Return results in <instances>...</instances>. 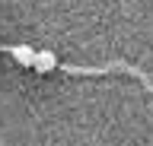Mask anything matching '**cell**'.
I'll list each match as a JSON object with an SVG mask.
<instances>
[{
  "mask_svg": "<svg viewBox=\"0 0 153 146\" xmlns=\"http://www.w3.org/2000/svg\"><path fill=\"white\" fill-rule=\"evenodd\" d=\"M61 64H57V54L51 48H42L35 51V57H32V70L35 73H51V70H57Z\"/></svg>",
  "mask_w": 153,
  "mask_h": 146,
  "instance_id": "1",
  "label": "cell"
},
{
  "mask_svg": "<svg viewBox=\"0 0 153 146\" xmlns=\"http://www.w3.org/2000/svg\"><path fill=\"white\" fill-rule=\"evenodd\" d=\"M7 51L16 57V64H19V67L32 70V57H35V48H32V45H7Z\"/></svg>",
  "mask_w": 153,
  "mask_h": 146,
  "instance_id": "2",
  "label": "cell"
}]
</instances>
